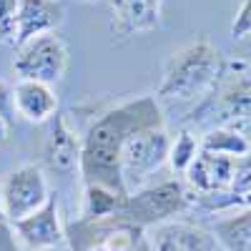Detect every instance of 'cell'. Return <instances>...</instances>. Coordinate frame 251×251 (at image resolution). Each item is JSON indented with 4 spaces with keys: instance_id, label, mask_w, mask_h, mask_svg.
<instances>
[{
    "instance_id": "cell-1",
    "label": "cell",
    "mask_w": 251,
    "mask_h": 251,
    "mask_svg": "<svg viewBox=\"0 0 251 251\" xmlns=\"http://www.w3.org/2000/svg\"><path fill=\"white\" fill-rule=\"evenodd\" d=\"M153 126H166L156 96H138L100 113L80 141V174L86 183H98L123 194L118 171L121 151L133 133Z\"/></svg>"
},
{
    "instance_id": "cell-2",
    "label": "cell",
    "mask_w": 251,
    "mask_h": 251,
    "mask_svg": "<svg viewBox=\"0 0 251 251\" xmlns=\"http://www.w3.org/2000/svg\"><path fill=\"white\" fill-rule=\"evenodd\" d=\"M221 50L208 38H196L183 48L174 50L163 68L156 98L166 100H194L206 96L221 75Z\"/></svg>"
},
{
    "instance_id": "cell-3",
    "label": "cell",
    "mask_w": 251,
    "mask_h": 251,
    "mask_svg": "<svg viewBox=\"0 0 251 251\" xmlns=\"http://www.w3.org/2000/svg\"><path fill=\"white\" fill-rule=\"evenodd\" d=\"M208 98L194 111V121L214 118L219 126L239 128L251 123V63H231V71L221 68L214 88L206 93Z\"/></svg>"
},
{
    "instance_id": "cell-4",
    "label": "cell",
    "mask_w": 251,
    "mask_h": 251,
    "mask_svg": "<svg viewBox=\"0 0 251 251\" xmlns=\"http://www.w3.org/2000/svg\"><path fill=\"white\" fill-rule=\"evenodd\" d=\"M169 146H171V136L166 131V126L143 128L126 141L121 151V169H118L126 196L143 188L153 174H158L169 163Z\"/></svg>"
},
{
    "instance_id": "cell-5",
    "label": "cell",
    "mask_w": 251,
    "mask_h": 251,
    "mask_svg": "<svg viewBox=\"0 0 251 251\" xmlns=\"http://www.w3.org/2000/svg\"><path fill=\"white\" fill-rule=\"evenodd\" d=\"M188 191L181 181H161L153 186H143L123 199L121 216L143 228H153L158 224L174 221L178 214L188 211Z\"/></svg>"
},
{
    "instance_id": "cell-6",
    "label": "cell",
    "mask_w": 251,
    "mask_h": 251,
    "mask_svg": "<svg viewBox=\"0 0 251 251\" xmlns=\"http://www.w3.org/2000/svg\"><path fill=\"white\" fill-rule=\"evenodd\" d=\"M71 63L68 46L58 33H46L20 43L13 58V68L20 80H38L46 86H55L63 80Z\"/></svg>"
},
{
    "instance_id": "cell-7",
    "label": "cell",
    "mask_w": 251,
    "mask_h": 251,
    "mask_svg": "<svg viewBox=\"0 0 251 251\" xmlns=\"http://www.w3.org/2000/svg\"><path fill=\"white\" fill-rule=\"evenodd\" d=\"M48 199H50L48 178L38 163L18 166L5 176L3 186H0V208H3V219L10 224L30 216L40 206H46Z\"/></svg>"
},
{
    "instance_id": "cell-8",
    "label": "cell",
    "mask_w": 251,
    "mask_h": 251,
    "mask_svg": "<svg viewBox=\"0 0 251 251\" xmlns=\"http://www.w3.org/2000/svg\"><path fill=\"white\" fill-rule=\"evenodd\" d=\"M13 228L23 239V244L33 251H53V249L63 246L68 239L66 231H63V224H60L58 201L53 196L46 201V206H40L30 216L15 221Z\"/></svg>"
},
{
    "instance_id": "cell-9",
    "label": "cell",
    "mask_w": 251,
    "mask_h": 251,
    "mask_svg": "<svg viewBox=\"0 0 251 251\" xmlns=\"http://www.w3.org/2000/svg\"><path fill=\"white\" fill-rule=\"evenodd\" d=\"M236 171V158L226 156H214L199 151L194 163L186 169V186L191 188L188 194L194 196H214V194H226L231 188Z\"/></svg>"
},
{
    "instance_id": "cell-10",
    "label": "cell",
    "mask_w": 251,
    "mask_h": 251,
    "mask_svg": "<svg viewBox=\"0 0 251 251\" xmlns=\"http://www.w3.org/2000/svg\"><path fill=\"white\" fill-rule=\"evenodd\" d=\"M163 0H108L111 10V33L131 38L151 33L161 25Z\"/></svg>"
},
{
    "instance_id": "cell-11",
    "label": "cell",
    "mask_w": 251,
    "mask_h": 251,
    "mask_svg": "<svg viewBox=\"0 0 251 251\" xmlns=\"http://www.w3.org/2000/svg\"><path fill=\"white\" fill-rule=\"evenodd\" d=\"M43 156L48 169L60 176H73L80 169V138L75 136L66 116L60 113L53 116V128L46 138Z\"/></svg>"
},
{
    "instance_id": "cell-12",
    "label": "cell",
    "mask_w": 251,
    "mask_h": 251,
    "mask_svg": "<svg viewBox=\"0 0 251 251\" xmlns=\"http://www.w3.org/2000/svg\"><path fill=\"white\" fill-rule=\"evenodd\" d=\"M153 251H216V239L211 231L191 221H166L151 228Z\"/></svg>"
},
{
    "instance_id": "cell-13",
    "label": "cell",
    "mask_w": 251,
    "mask_h": 251,
    "mask_svg": "<svg viewBox=\"0 0 251 251\" xmlns=\"http://www.w3.org/2000/svg\"><path fill=\"white\" fill-rule=\"evenodd\" d=\"M63 23L60 0H20L18 3V25H15V46L30 38L55 33Z\"/></svg>"
},
{
    "instance_id": "cell-14",
    "label": "cell",
    "mask_w": 251,
    "mask_h": 251,
    "mask_svg": "<svg viewBox=\"0 0 251 251\" xmlns=\"http://www.w3.org/2000/svg\"><path fill=\"white\" fill-rule=\"evenodd\" d=\"M13 108L28 123H46L58 113V96L46 83L18 80L13 86Z\"/></svg>"
},
{
    "instance_id": "cell-15",
    "label": "cell",
    "mask_w": 251,
    "mask_h": 251,
    "mask_svg": "<svg viewBox=\"0 0 251 251\" xmlns=\"http://www.w3.org/2000/svg\"><path fill=\"white\" fill-rule=\"evenodd\" d=\"M211 236L226 251H251V206L241 208L234 216L219 219Z\"/></svg>"
},
{
    "instance_id": "cell-16",
    "label": "cell",
    "mask_w": 251,
    "mask_h": 251,
    "mask_svg": "<svg viewBox=\"0 0 251 251\" xmlns=\"http://www.w3.org/2000/svg\"><path fill=\"white\" fill-rule=\"evenodd\" d=\"M199 143H201V151H206V153L236 158V161L251 153V141L239 128H226V126L211 128Z\"/></svg>"
},
{
    "instance_id": "cell-17",
    "label": "cell",
    "mask_w": 251,
    "mask_h": 251,
    "mask_svg": "<svg viewBox=\"0 0 251 251\" xmlns=\"http://www.w3.org/2000/svg\"><path fill=\"white\" fill-rule=\"evenodd\" d=\"M126 194H118L113 188L86 183V196H83V219L80 221H100L121 214Z\"/></svg>"
},
{
    "instance_id": "cell-18",
    "label": "cell",
    "mask_w": 251,
    "mask_h": 251,
    "mask_svg": "<svg viewBox=\"0 0 251 251\" xmlns=\"http://www.w3.org/2000/svg\"><path fill=\"white\" fill-rule=\"evenodd\" d=\"M199 151H201V143L194 136V131L181 128L171 138V146H169V166H171L176 174H186V169L194 163V158L199 156Z\"/></svg>"
},
{
    "instance_id": "cell-19",
    "label": "cell",
    "mask_w": 251,
    "mask_h": 251,
    "mask_svg": "<svg viewBox=\"0 0 251 251\" xmlns=\"http://www.w3.org/2000/svg\"><path fill=\"white\" fill-rule=\"evenodd\" d=\"M18 3L20 0H0V43H15Z\"/></svg>"
},
{
    "instance_id": "cell-20",
    "label": "cell",
    "mask_w": 251,
    "mask_h": 251,
    "mask_svg": "<svg viewBox=\"0 0 251 251\" xmlns=\"http://www.w3.org/2000/svg\"><path fill=\"white\" fill-rule=\"evenodd\" d=\"M231 35H234V40H241V38L251 35V0H244L241 3L234 23H231Z\"/></svg>"
},
{
    "instance_id": "cell-21",
    "label": "cell",
    "mask_w": 251,
    "mask_h": 251,
    "mask_svg": "<svg viewBox=\"0 0 251 251\" xmlns=\"http://www.w3.org/2000/svg\"><path fill=\"white\" fill-rule=\"evenodd\" d=\"M15 108H13V88L5 80H0V118H5L8 123H13Z\"/></svg>"
},
{
    "instance_id": "cell-22",
    "label": "cell",
    "mask_w": 251,
    "mask_h": 251,
    "mask_svg": "<svg viewBox=\"0 0 251 251\" xmlns=\"http://www.w3.org/2000/svg\"><path fill=\"white\" fill-rule=\"evenodd\" d=\"M8 136H10V123L5 118H0V143H5Z\"/></svg>"
},
{
    "instance_id": "cell-23",
    "label": "cell",
    "mask_w": 251,
    "mask_h": 251,
    "mask_svg": "<svg viewBox=\"0 0 251 251\" xmlns=\"http://www.w3.org/2000/svg\"><path fill=\"white\" fill-rule=\"evenodd\" d=\"M3 221H5V219H3V208H0V224H3Z\"/></svg>"
},
{
    "instance_id": "cell-24",
    "label": "cell",
    "mask_w": 251,
    "mask_h": 251,
    "mask_svg": "<svg viewBox=\"0 0 251 251\" xmlns=\"http://www.w3.org/2000/svg\"><path fill=\"white\" fill-rule=\"evenodd\" d=\"M78 3H91V0H78Z\"/></svg>"
},
{
    "instance_id": "cell-25",
    "label": "cell",
    "mask_w": 251,
    "mask_h": 251,
    "mask_svg": "<svg viewBox=\"0 0 251 251\" xmlns=\"http://www.w3.org/2000/svg\"><path fill=\"white\" fill-rule=\"evenodd\" d=\"M249 206H251V196H249Z\"/></svg>"
}]
</instances>
